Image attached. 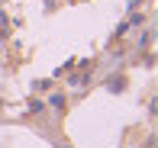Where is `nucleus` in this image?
I'll list each match as a JSON object with an SVG mask.
<instances>
[{
	"instance_id": "1",
	"label": "nucleus",
	"mask_w": 158,
	"mask_h": 148,
	"mask_svg": "<svg viewBox=\"0 0 158 148\" xmlns=\"http://www.w3.org/2000/svg\"><path fill=\"white\" fill-rule=\"evenodd\" d=\"M48 103H52V110H64V97H61V94H52V97H48Z\"/></svg>"
},
{
	"instance_id": "2",
	"label": "nucleus",
	"mask_w": 158,
	"mask_h": 148,
	"mask_svg": "<svg viewBox=\"0 0 158 148\" xmlns=\"http://www.w3.org/2000/svg\"><path fill=\"white\" fill-rule=\"evenodd\" d=\"M145 23V16H142V13H132V16H129V26H142Z\"/></svg>"
},
{
	"instance_id": "3",
	"label": "nucleus",
	"mask_w": 158,
	"mask_h": 148,
	"mask_svg": "<svg viewBox=\"0 0 158 148\" xmlns=\"http://www.w3.org/2000/svg\"><path fill=\"white\" fill-rule=\"evenodd\" d=\"M29 113H45V103H39V100H32V103H29Z\"/></svg>"
}]
</instances>
